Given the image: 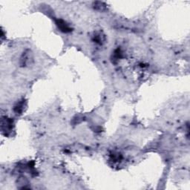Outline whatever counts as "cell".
Masks as SVG:
<instances>
[{"label": "cell", "mask_w": 190, "mask_h": 190, "mask_svg": "<svg viewBox=\"0 0 190 190\" xmlns=\"http://www.w3.org/2000/svg\"><path fill=\"white\" fill-rule=\"evenodd\" d=\"M94 40L97 42V43L101 44L102 42V36L100 34V33L94 35Z\"/></svg>", "instance_id": "52a82bcc"}, {"label": "cell", "mask_w": 190, "mask_h": 190, "mask_svg": "<svg viewBox=\"0 0 190 190\" xmlns=\"http://www.w3.org/2000/svg\"><path fill=\"white\" fill-rule=\"evenodd\" d=\"M1 129L4 134L8 135L13 129V120L6 117H2L1 121Z\"/></svg>", "instance_id": "6da1fadb"}, {"label": "cell", "mask_w": 190, "mask_h": 190, "mask_svg": "<svg viewBox=\"0 0 190 190\" xmlns=\"http://www.w3.org/2000/svg\"><path fill=\"white\" fill-rule=\"evenodd\" d=\"M25 106V100H22L19 101V102H17V104L15 105L14 108H13V111H14V112L17 114H21L22 113V112H23Z\"/></svg>", "instance_id": "277c9868"}, {"label": "cell", "mask_w": 190, "mask_h": 190, "mask_svg": "<svg viewBox=\"0 0 190 190\" xmlns=\"http://www.w3.org/2000/svg\"><path fill=\"white\" fill-rule=\"evenodd\" d=\"M18 183L19 185H22V187H21V189L28 188V187L26 186V185H27V183H28V181H27V180L26 179V177H19V181H18Z\"/></svg>", "instance_id": "5b68a950"}, {"label": "cell", "mask_w": 190, "mask_h": 190, "mask_svg": "<svg viewBox=\"0 0 190 190\" xmlns=\"http://www.w3.org/2000/svg\"><path fill=\"white\" fill-rule=\"evenodd\" d=\"M56 24H57L59 29L62 32L68 33V32H71V27H70L69 25L66 21L62 20V19H57L56 21Z\"/></svg>", "instance_id": "3957f363"}, {"label": "cell", "mask_w": 190, "mask_h": 190, "mask_svg": "<svg viewBox=\"0 0 190 190\" xmlns=\"http://www.w3.org/2000/svg\"><path fill=\"white\" fill-rule=\"evenodd\" d=\"M122 51H121V50L120 49V48H117V50H115L113 54L114 60H120V59L122 57Z\"/></svg>", "instance_id": "8992f818"}, {"label": "cell", "mask_w": 190, "mask_h": 190, "mask_svg": "<svg viewBox=\"0 0 190 190\" xmlns=\"http://www.w3.org/2000/svg\"><path fill=\"white\" fill-rule=\"evenodd\" d=\"M33 62V54L30 51H26L22 54L20 58V65L22 67H27Z\"/></svg>", "instance_id": "7a4b0ae2"}, {"label": "cell", "mask_w": 190, "mask_h": 190, "mask_svg": "<svg viewBox=\"0 0 190 190\" xmlns=\"http://www.w3.org/2000/svg\"><path fill=\"white\" fill-rule=\"evenodd\" d=\"M95 7L97 8V9H100V10H102L104 9L105 7H106V5H104L103 2H97L95 3Z\"/></svg>", "instance_id": "ba28073f"}]
</instances>
